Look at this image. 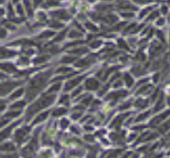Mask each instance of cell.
Listing matches in <instances>:
<instances>
[{
  "label": "cell",
  "instance_id": "obj_2",
  "mask_svg": "<svg viewBox=\"0 0 170 158\" xmlns=\"http://www.w3.org/2000/svg\"><path fill=\"white\" fill-rule=\"evenodd\" d=\"M15 86V84L14 83H7L4 85H0V94H5L10 91L11 88H14Z\"/></svg>",
  "mask_w": 170,
  "mask_h": 158
},
{
  "label": "cell",
  "instance_id": "obj_8",
  "mask_svg": "<svg viewBox=\"0 0 170 158\" xmlns=\"http://www.w3.org/2000/svg\"><path fill=\"white\" fill-rule=\"evenodd\" d=\"M11 130V128H9V129H7V130H6L2 131V133H0V141H1V140H3L4 138H6V137H7V135H8V134L10 133Z\"/></svg>",
  "mask_w": 170,
  "mask_h": 158
},
{
  "label": "cell",
  "instance_id": "obj_6",
  "mask_svg": "<svg viewBox=\"0 0 170 158\" xmlns=\"http://www.w3.org/2000/svg\"><path fill=\"white\" fill-rule=\"evenodd\" d=\"M53 15L55 17H58V18H64V19H67L69 18V15L66 12L64 11H60V12H53Z\"/></svg>",
  "mask_w": 170,
  "mask_h": 158
},
{
  "label": "cell",
  "instance_id": "obj_12",
  "mask_svg": "<svg viewBox=\"0 0 170 158\" xmlns=\"http://www.w3.org/2000/svg\"><path fill=\"white\" fill-rule=\"evenodd\" d=\"M60 87H61V84H60V83H57V84L54 85V86L52 87V88H50V93H51V91H57V90H59Z\"/></svg>",
  "mask_w": 170,
  "mask_h": 158
},
{
  "label": "cell",
  "instance_id": "obj_15",
  "mask_svg": "<svg viewBox=\"0 0 170 158\" xmlns=\"http://www.w3.org/2000/svg\"><path fill=\"white\" fill-rule=\"evenodd\" d=\"M72 60H74V58H73V57H69V58H65L62 62H71Z\"/></svg>",
  "mask_w": 170,
  "mask_h": 158
},
{
  "label": "cell",
  "instance_id": "obj_10",
  "mask_svg": "<svg viewBox=\"0 0 170 158\" xmlns=\"http://www.w3.org/2000/svg\"><path fill=\"white\" fill-rule=\"evenodd\" d=\"M126 80H127V85L130 87V86H132V84H133V79L130 77L129 75H127L126 76Z\"/></svg>",
  "mask_w": 170,
  "mask_h": 158
},
{
  "label": "cell",
  "instance_id": "obj_9",
  "mask_svg": "<svg viewBox=\"0 0 170 158\" xmlns=\"http://www.w3.org/2000/svg\"><path fill=\"white\" fill-rule=\"evenodd\" d=\"M11 54H11V52H9V51H0V58H1V57H7V56L11 55Z\"/></svg>",
  "mask_w": 170,
  "mask_h": 158
},
{
  "label": "cell",
  "instance_id": "obj_19",
  "mask_svg": "<svg viewBox=\"0 0 170 158\" xmlns=\"http://www.w3.org/2000/svg\"><path fill=\"white\" fill-rule=\"evenodd\" d=\"M3 77H4V75L2 74H0V78H3Z\"/></svg>",
  "mask_w": 170,
  "mask_h": 158
},
{
  "label": "cell",
  "instance_id": "obj_7",
  "mask_svg": "<svg viewBox=\"0 0 170 158\" xmlns=\"http://www.w3.org/2000/svg\"><path fill=\"white\" fill-rule=\"evenodd\" d=\"M27 130H18L17 133H16V134H15V139L17 140V141H20V140H22V138L24 137V135L26 134V133H27Z\"/></svg>",
  "mask_w": 170,
  "mask_h": 158
},
{
  "label": "cell",
  "instance_id": "obj_16",
  "mask_svg": "<svg viewBox=\"0 0 170 158\" xmlns=\"http://www.w3.org/2000/svg\"><path fill=\"white\" fill-rule=\"evenodd\" d=\"M45 61V57H40V58H37L35 60V63H41Z\"/></svg>",
  "mask_w": 170,
  "mask_h": 158
},
{
  "label": "cell",
  "instance_id": "obj_13",
  "mask_svg": "<svg viewBox=\"0 0 170 158\" xmlns=\"http://www.w3.org/2000/svg\"><path fill=\"white\" fill-rule=\"evenodd\" d=\"M87 27L89 28V29H91V31H98V29H97L96 27H94V26H93L92 24H87Z\"/></svg>",
  "mask_w": 170,
  "mask_h": 158
},
{
  "label": "cell",
  "instance_id": "obj_5",
  "mask_svg": "<svg viewBox=\"0 0 170 158\" xmlns=\"http://www.w3.org/2000/svg\"><path fill=\"white\" fill-rule=\"evenodd\" d=\"M98 86H99V83L94 80V79H89L87 83V88L89 90H95L98 88Z\"/></svg>",
  "mask_w": 170,
  "mask_h": 158
},
{
  "label": "cell",
  "instance_id": "obj_18",
  "mask_svg": "<svg viewBox=\"0 0 170 158\" xmlns=\"http://www.w3.org/2000/svg\"><path fill=\"white\" fill-rule=\"evenodd\" d=\"M4 14V11L3 10H0V15H2Z\"/></svg>",
  "mask_w": 170,
  "mask_h": 158
},
{
  "label": "cell",
  "instance_id": "obj_14",
  "mask_svg": "<svg viewBox=\"0 0 170 158\" xmlns=\"http://www.w3.org/2000/svg\"><path fill=\"white\" fill-rule=\"evenodd\" d=\"M5 36H6V31L3 29H1L0 30V38H4Z\"/></svg>",
  "mask_w": 170,
  "mask_h": 158
},
{
  "label": "cell",
  "instance_id": "obj_3",
  "mask_svg": "<svg viewBox=\"0 0 170 158\" xmlns=\"http://www.w3.org/2000/svg\"><path fill=\"white\" fill-rule=\"evenodd\" d=\"M83 78H84V76H81V77H78V78H76V79H73V80H71V81L68 82L67 85H66V90H69V89L72 88L73 86H76L78 83L83 80Z\"/></svg>",
  "mask_w": 170,
  "mask_h": 158
},
{
  "label": "cell",
  "instance_id": "obj_4",
  "mask_svg": "<svg viewBox=\"0 0 170 158\" xmlns=\"http://www.w3.org/2000/svg\"><path fill=\"white\" fill-rule=\"evenodd\" d=\"M0 68H1L2 70L6 71H8V72H12V71H15V67L14 65H11V64H0Z\"/></svg>",
  "mask_w": 170,
  "mask_h": 158
},
{
  "label": "cell",
  "instance_id": "obj_17",
  "mask_svg": "<svg viewBox=\"0 0 170 158\" xmlns=\"http://www.w3.org/2000/svg\"><path fill=\"white\" fill-rule=\"evenodd\" d=\"M62 113H65V110H57L54 113L55 115H58V114H63Z\"/></svg>",
  "mask_w": 170,
  "mask_h": 158
},
{
  "label": "cell",
  "instance_id": "obj_11",
  "mask_svg": "<svg viewBox=\"0 0 170 158\" xmlns=\"http://www.w3.org/2000/svg\"><path fill=\"white\" fill-rule=\"evenodd\" d=\"M22 94H23V89L18 90L14 94H12V95H11V98H12V99H14V98H15V97H17V96H20Z\"/></svg>",
  "mask_w": 170,
  "mask_h": 158
},
{
  "label": "cell",
  "instance_id": "obj_1",
  "mask_svg": "<svg viewBox=\"0 0 170 158\" xmlns=\"http://www.w3.org/2000/svg\"><path fill=\"white\" fill-rule=\"evenodd\" d=\"M50 72H47L45 74H41L40 76H38L37 78L34 79L30 84V91H34V93H37L38 90L40 89L41 86H43V84L47 81V79L49 78Z\"/></svg>",
  "mask_w": 170,
  "mask_h": 158
}]
</instances>
